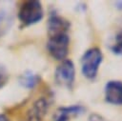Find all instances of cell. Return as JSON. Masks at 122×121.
Segmentation results:
<instances>
[{
    "label": "cell",
    "mask_w": 122,
    "mask_h": 121,
    "mask_svg": "<svg viewBox=\"0 0 122 121\" xmlns=\"http://www.w3.org/2000/svg\"><path fill=\"white\" fill-rule=\"evenodd\" d=\"M6 81H7V75L4 72L0 71V88L6 83Z\"/></svg>",
    "instance_id": "12"
},
{
    "label": "cell",
    "mask_w": 122,
    "mask_h": 121,
    "mask_svg": "<svg viewBox=\"0 0 122 121\" xmlns=\"http://www.w3.org/2000/svg\"><path fill=\"white\" fill-rule=\"evenodd\" d=\"M39 80H40V77L37 74H34L31 71H26L25 73H23L21 75L19 81H20L21 85L24 86L25 88L32 89L39 82Z\"/></svg>",
    "instance_id": "9"
},
{
    "label": "cell",
    "mask_w": 122,
    "mask_h": 121,
    "mask_svg": "<svg viewBox=\"0 0 122 121\" xmlns=\"http://www.w3.org/2000/svg\"><path fill=\"white\" fill-rule=\"evenodd\" d=\"M102 60L103 54L99 48L94 47L87 50L81 57V70L83 75L88 79H94Z\"/></svg>",
    "instance_id": "1"
},
{
    "label": "cell",
    "mask_w": 122,
    "mask_h": 121,
    "mask_svg": "<svg viewBox=\"0 0 122 121\" xmlns=\"http://www.w3.org/2000/svg\"><path fill=\"white\" fill-rule=\"evenodd\" d=\"M113 53L122 55V30H120L115 36V43L111 47Z\"/></svg>",
    "instance_id": "11"
},
{
    "label": "cell",
    "mask_w": 122,
    "mask_h": 121,
    "mask_svg": "<svg viewBox=\"0 0 122 121\" xmlns=\"http://www.w3.org/2000/svg\"><path fill=\"white\" fill-rule=\"evenodd\" d=\"M48 108L49 104L45 98L37 99L28 111V121H42Z\"/></svg>",
    "instance_id": "8"
},
{
    "label": "cell",
    "mask_w": 122,
    "mask_h": 121,
    "mask_svg": "<svg viewBox=\"0 0 122 121\" xmlns=\"http://www.w3.org/2000/svg\"><path fill=\"white\" fill-rule=\"evenodd\" d=\"M85 108L81 105H71L69 107H61L56 110L53 114V121H69L71 117L82 114Z\"/></svg>",
    "instance_id": "7"
},
{
    "label": "cell",
    "mask_w": 122,
    "mask_h": 121,
    "mask_svg": "<svg viewBox=\"0 0 122 121\" xmlns=\"http://www.w3.org/2000/svg\"><path fill=\"white\" fill-rule=\"evenodd\" d=\"M0 121H9V120L7 119V117L5 115H1L0 114Z\"/></svg>",
    "instance_id": "14"
},
{
    "label": "cell",
    "mask_w": 122,
    "mask_h": 121,
    "mask_svg": "<svg viewBox=\"0 0 122 121\" xmlns=\"http://www.w3.org/2000/svg\"><path fill=\"white\" fill-rule=\"evenodd\" d=\"M115 7L122 10V1H116L115 2Z\"/></svg>",
    "instance_id": "13"
},
{
    "label": "cell",
    "mask_w": 122,
    "mask_h": 121,
    "mask_svg": "<svg viewBox=\"0 0 122 121\" xmlns=\"http://www.w3.org/2000/svg\"><path fill=\"white\" fill-rule=\"evenodd\" d=\"M69 45L70 37L68 33H62L50 36L47 43V49L53 58L57 60H65L69 51Z\"/></svg>",
    "instance_id": "3"
},
{
    "label": "cell",
    "mask_w": 122,
    "mask_h": 121,
    "mask_svg": "<svg viewBox=\"0 0 122 121\" xmlns=\"http://www.w3.org/2000/svg\"><path fill=\"white\" fill-rule=\"evenodd\" d=\"M70 27L71 23L64 17L57 14L51 15L48 20V33L50 36L67 33Z\"/></svg>",
    "instance_id": "6"
},
{
    "label": "cell",
    "mask_w": 122,
    "mask_h": 121,
    "mask_svg": "<svg viewBox=\"0 0 122 121\" xmlns=\"http://www.w3.org/2000/svg\"><path fill=\"white\" fill-rule=\"evenodd\" d=\"M75 77V68L74 64L70 59H65L58 65L55 70L54 78L57 84L60 86L71 89Z\"/></svg>",
    "instance_id": "4"
},
{
    "label": "cell",
    "mask_w": 122,
    "mask_h": 121,
    "mask_svg": "<svg viewBox=\"0 0 122 121\" xmlns=\"http://www.w3.org/2000/svg\"><path fill=\"white\" fill-rule=\"evenodd\" d=\"M105 99L113 105H122V82L111 80L105 86Z\"/></svg>",
    "instance_id": "5"
},
{
    "label": "cell",
    "mask_w": 122,
    "mask_h": 121,
    "mask_svg": "<svg viewBox=\"0 0 122 121\" xmlns=\"http://www.w3.org/2000/svg\"><path fill=\"white\" fill-rule=\"evenodd\" d=\"M10 23V17L9 13L0 8V36L9 29Z\"/></svg>",
    "instance_id": "10"
},
{
    "label": "cell",
    "mask_w": 122,
    "mask_h": 121,
    "mask_svg": "<svg viewBox=\"0 0 122 121\" xmlns=\"http://www.w3.org/2000/svg\"><path fill=\"white\" fill-rule=\"evenodd\" d=\"M18 18L24 26H30L43 18V8L39 1H26L18 11Z\"/></svg>",
    "instance_id": "2"
}]
</instances>
